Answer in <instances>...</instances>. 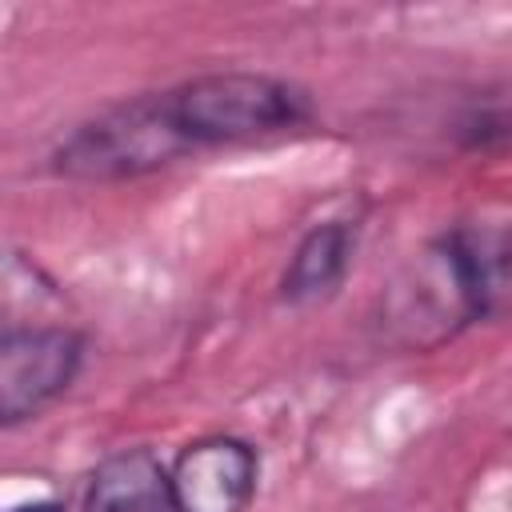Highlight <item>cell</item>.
<instances>
[{"label": "cell", "instance_id": "cell-9", "mask_svg": "<svg viewBox=\"0 0 512 512\" xmlns=\"http://www.w3.org/2000/svg\"><path fill=\"white\" fill-rule=\"evenodd\" d=\"M12 512H64V508L52 504V500H36V504H20V508H12Z\"/></svg>", "mask_w": 512, "mask_h": 512}, {"label": "cell", "instance_id": "cell-2", "mask_svg": "<svg viewBox=\"0 0 512 512\" xmlns=\"http://www.w3.org/2000/svg\"><path fill=\"white\" fill-rule=\"evenodd\" d=\"M188 152L192 144L172 116L168 92H144L76 124L56 144L52 168L68 180H132Z\"/></svg>", "mask_w": 512, "mask_h": 512}, {"label": "cell", "instance_id": "cell-6", "mask_svg": "<svg viewBox=\"0 0 512 512\" xmlns=\"http://www.w3.org/2000/svg\"><path fill=\"white\" fill-rule=\"evenodd\" d=\"M84 512H180L172 472L148 448H124L96 464L84 488Z\"/></svg>", "mask_w": 512, "mask_h": 512}, {"label": "cell", "instance_id": "cell-7", "mask_svg": "<svg viewBox=\"0 0 512 512\" xmlns=\"http://www.w3.org/2000/svg\"><path fill=\"white\" fill-rule=\"evenodd\" d=\"M352 248H356V228L348 220H324L308 228L288 256V268L280 276V296L288 304H308L328 296L344 280Z\"/></svg>", "mask_w": 512, "mask_h": 512}, {"label": "cell", "instance_id": "cell-8", "mask_svg": "<svg viewBox=\"0 0 512 512\" xmlns=\"http://www.w3.org/2000/svg\"><path fill=\"white\" fill-rule=\"evenodd\" d=\"M468 136L476 144H488V140H512V100H492L484 104L480 112H472L464 120Z\"/></svg>", "mask_w": 512, "mask_h": 512}, {"label": "cell", "instance_id": "cell-3", "mask_svg": "<svg viewBox=\"0 0 512 512\" xmlns=\"http://www.w3.org/2000/svg\"><path fill=\"white\" fill-rule=\"evenodd\" d=\"M168 104L192 152L276 136L312 120L308 92L268 72H204L168 88Z\"/></svg>", "mask_w": 512, "mask_h": 512}, {"label": "cell", "instance_id": "cell-1", "mask_svg": "<svg viewBox=\"0 0 512 512\" xmlns=\"http://www.w3.org/2000/svg\"><path fill=\"white\" fill-rule=\"evenodd\" d=\"M512 316V224L452 228L428 240L380 296V336L432 352L480 320Z\"/></svg>", "mask_w": 512, "mask_h": 512}, {"label": "cell", "instance_id": "cell-4", "mask_svg": "<svg viewBox=\"0 0 512 512\" xmlns=\"http://www.w3.org/2000/svg\"><path fill=\"white\" fill-rule=\"evenodd\" d=\"M84 340L72 328L28 324L4 328L0 340V420L20 424L48 408L76 380Z\"/></svg>", "mask_w": 512, "mask_h": 512}, {"label": "cell", "instance_id": "cell-5", "mask_svg": "<svg viewBox=\"0 0 512 512\" xmlns=\"http://www.w3.org/2000/svg\"><path fill=\"white\" fill-rule=\"evenodd\" d=\"M168 472L180 512H248L260 480V456L248 440L204 436L180 448Z\"/></svg>", "mask_w": 512, "mask_h": 512}]
</instances>
